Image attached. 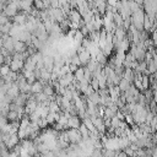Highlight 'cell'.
<instances>
[{
    "label": "cell",
    "mask_w": 157,
    "mask_h": 157,
    "mask_svg": "<svg viewBox=\"0 0 157 157\" xmlns=\"http://www.w3.org/2000/svg\"><path fill=\"white\" fill-rule=\"evenodd\" d=\"M34 92H39L40 90H42V85L40 83H36V85H33V88H32Z\"/></svg>",
    "instance_id": "1"
}]
</instances>
